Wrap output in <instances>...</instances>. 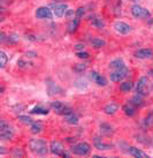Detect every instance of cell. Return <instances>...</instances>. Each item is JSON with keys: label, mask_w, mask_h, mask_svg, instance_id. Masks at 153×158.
Returning a JSON list of instances; mask_svg holds the SVG:
<instances>
[{"label": "cell", "mask_w": 153, "mask_h": 158, "mask_svg": "<svg viewBox=\"0 0 153 158\" xmlns=\"http://www.w3.org/2000/svg\"><path fill=\"white\" fill-rule=\"evenodd\" d=\"M99 128H100V133L101 134H104V135H113L114 134V129L113 127L111 126V125H108V123H101L100 126H99Z\"/></svg>", "instance_id": "obj_24"}, {"label": "cell", "mask_w": 153, "mask_h": 158, "mask_svg": "<svg viewBox=\"0 0 153 158\" xmlns=\"http://www.w3.org/2000/svg\"><path fill=\"white\" fill-rule=\"evenodd\" d=\"M70 152L77 156H87L91 151V145L87 142H79L70 147Z\"/></svg>", "instance_id": "obj_3"}, {"label": "cell", "mask_w": 153, "mask_h": 158, "mask_svg": "<svg viewBox=\"0 0 153 158\" xmlns=\"http://www.w3.org/2000/svg\"><path fill=\"white\" fill-rule=\"evenodd\" d=\"M114 29L121 35H128L129 32H131V27L128 23L122 22V21H116L114 23Z\"/></svg>", "instance_id": "obj_12"}, {"label": "cell", "mask_w": 153, "mask_h": 158, "mask_svg": "<svg viewBox=\"0 0 153 158\" xmlns=\"http://www.w3.org/2000/svg\"><path fill=\"white\" fill-rule=\"evenodd\" d=\"M84 12H85V10H84L83 7H79V8L76 10V15H75V16H76V18H79V19H82Z\"/></svg>", "instance_id": "obj_34"}, {"label": "cell", "mask_w": 153, "mask_h": 158, "mask_svg": "<svg viewBox=\"0 0 153 158\" xmlns=\"http://www.w3.org/2000/svg\"><path fill=\"white\" fill-rule=\"evenodd\" d=\"M135 57L142 60L146 59H152L153 58V51L151 48H139L135 52Z\"/></svg>", "instance_id": "obj_14"}, {"label": "cell", "mask_w": 153, "mask_h": 158, "mask_svg": "<svg viewBox=\"0 0 153 158\" xmlns=\"http://www.w3.org/2000/svg\"><path fill=\"white\" fill-rule=\"evenodd\" d=\"M132 88H134V83H132L131 81H124V82H122L121 85H120V89H121L123 92L131 91V89Z\"/></svg>", "instance_id": "obj_28"}, {"label": "cell", "mask_w": 153, "mask_h": 158, "mask_svg": "<svg viewBox=\"0 0 153 158\" xmlns=\"http://www.w3.org/2000/svg\"><path fill=\"white\" fill-rule=\"evenodd\" d=\"M152 89H153V88H152Z\"/></svg>", "instance_id": "obj_38"}, {"label": "cell", "mask_w": 153, "mask_h": 158, "mask_svg": "<svg viewBox=\"0 0 153 158\" xmlns=\"http://www.w3.org/2000/svg\"><path fill=\"white\" fill-rule=\"evenodd\" d=\"M131 14L135 16L136 19H149L151 16L150 10H147L146 8H144L143 6L136 4L131 7Z\"/></svg>", "instance_id": "obj_8"}, {"label": "cell", "mask_w": 153, "mask_h": 158, "mask_svg": "<svg viewBox=\"0 0 153 158\" xmlns=\"http://www.w3.org/2000/svg\"><path fill=\"white\" fill-rule=\"evenodd\" d=\"M89 21H90V23H91L95 28H97V29H104V28H105V21L103 20V18L92 15V16H90Z\"/></svg>", "instance_id": "obj_16"}, {"label": "cell", "mask_w": 153, "mask_h": 158, "mask_svg": "<svg viewBox=\"0 0 153 158\" xmlns=\"http://www.w3.org/2000/svg\"><path fill=\"white\" fill-rule=\"evenodd\" d=\"M15 135L14 127L6 120H0V139L2 141H9L12 140Z\"/></svg>", "instance_id": "obj_2"}, {"label": "cell", "mask_w": 153, "mask_h": 158, "mask_svg": "<svg viewBox=\"0 0 153 158\" xmlns=\"http://www.w3.org/2000/svg\"><path fill=\"white\" fill-rule=\"evenodd\" d=\"M90 44L95 48H100L106 46V42L101 38H98V37H92V38H90Z\"/></svg>", "instance_id": "obj_23"}, {"label": "cell", "mask_w": 153, "mask_h": 158, "mask_svg": "<svg viewBox=\"0 0 153 158\" xmlns=\"http://www.w3.org/2000/svg\"><path fill=\"white\" fill-rule=\"evenodd\" d=\"M93 143H95V148L97 150H99V151H106V150H111L113 149V144H109V143H105L101 137H98L96 136L95 139H93Z\"/></svg>", "instance_id": "obj_13"}, {"label": "cell", "mask_w": 153, "mask_h": 158, "mask_svg": "<svg viewBox=\"0 0 153 158\" xmlns=\"http://www.w3.org/2000/svg\"><path fill=\"white\" fill-rule=\"evenodd\" d=\"M50 107H51V110L54 111L57 114H60V115H66V114L73 112V110L70 109L69 106L60 101L51 102V103H50Z\"/></svg>", "instance_id": "obj_6"}, {"label": "cell", "mask_w": 153, "mask_h": 158, "mask_svg": "<svg viewBox=\"0 0 153 158\" xmlns=\"http://www.w3.org/2000/svg\"><path fill=\"white\" fill-rule=\"evenodd\" d=\"M136 109H137V107L132 105L130 102H129L128 104H124V105L122 106L123 112H124L126 115H128V117H134L136 114Z\"/></svg>", "instance_id": "obj_21"}, {"label": "cell", "mask_w": 153, "mask_h": 158, "mask_svg": "<svg viewBox=\"0 0 153 158\" xmlns=\"http://www.w3.org/2000/svg\"><path fill=\"white\" fill-rule=\"evenodd\" d=\"M31 114H39V115H46V114L50 113V110L47 107H45L43 105H37L35 107H32L30 110Z\"/></svg>", "instance_id": "obj_19"}, {"label": "cell", "mask_w": 153, "mask_h": 158, "mask_svg": "<svg viewBox=\"0 0 153 158\" xmlns=\"http://www.w3.org/2000/svg\"><path fill=\"white\" fill-rule=\"evenodd\" d=\"M43 123H39V121H34V123L30 125V132L32 134H39L42 131H43Z\"/></svg>", "instance_id": "obj_26"}, {"label": "cell", "mask_w": 153, "mask_h": 158, "mask_svg": "<svg viewBox=\"0 0 153 158\" xmlns=\"http://www.w3.org/2000/svg\"><path fill=\"white\" fill-rule=\"evenodd\" d=\"M126 66V62L123 61V59L121 58H118V59H114L112 61L109 62V68L112 69H121V68H124Z\"/></svg>", "instance_id": "obj_18"}, {"label": "cell", "mask_w": 153, "mask_h": 158, "mask_svg": "<svg viewBox=\"0 0 153 158\" xmlns=\"http://www.w3.org/2000/svg\"><path fill=\"white\" fill-rule=\"evenodd\" d=\"M79 22H81V19L76 18V16L73 20H70L69 23H68V31H69L70 34H74L75 31L79 29Z\"/></svg>", "instance_id": "obj_22"}, {"label": "cell", "mask_w": 153, "mask_h": 158, "mask_svg": "<svg viewBox=\"0 0 153 158\" xmlns=\"http://www.w3.org/2000/svg\"><path fill=\"white\" fill-rule=\"evenodd\" d=\"M142 126H143V128H150L153 126V111L151 112V113L146 117V118L143 120V123H142Z\"/></svg>", "instance_id": "obj_27"}, {"label": "cell", "mask_w": 153, "mask_h": 158, "mask_svg": "<svg viewBox=\"0 0 153 158\" xmlns=\"http://www.w3.org/2000/svg\"><path fill=\"white\" fill-rule=\"evenodd\" d=\"M128 154L131 155L132 157H137V158H147L149 157V155L146 154V152H144L143 150L138 149V148H136V147H129Z\"/></svg>", "instance_id": "obj_15"}, {"label": "cell", "mask_w": 153, "mask_h": 158, "mask_svg": "<svg viewBox=\"0 0 153 158\" xmlns=\"http://www.w3.org/2000/svg\"><path fill=\"white\" fill-rule=\"evenodd\" d=\"M75 48H77V50H84V45L83 44H77Z\"/></svg>", "instance_id": "obj_35"}, {"label": "cell", "mask_w": 153, "mask_h": 158, "mask_svg": "<svg viewBox=\"0 0 153 158\" xmlns=\"http://www.w3.org/2000/svg\"><path fill=\"white\" fill-rule=\"evenodd\" d=\"M76 56H77L79 59H87V58H89V53L82 50V51H79V52L76 53Z\"/></svg>", "instance_id": "obj_33"}, {"label": "cell", "mask_w": 153, "mask_h": 158, "mask_svg": "<svg viewBox=\"0 0 153 158\" xmlns=\"http://www.w3.org/2000/svg\"><path fill=\"white\" fill-rule=\"evenodd\" d=\"M36 18L39 19V20H51L53 18V12L48 7H39V8L36 9Z\"/></svg>", "instance_id": "obj_9"}, {"label": "cell", "mask_w": 153, "mask_h": 158, "mask_svg": "<svg viewBox=\"0 0 153 158\" xmlns=\"http://www.w3.org/2000/svg\"><path fill=\"white\" fill-rule=\"evenodd\" d=\"M12 155H13L14 157H23V156H24V152H23L20 148H15V149L12 151Z\"/></svg>", "instance_id": "obj_32"}, {"label": "cell", "mask_w": 153, "mask_h": 158, "mask_svg": "<svg viewBox=\"0 0 153 158\" xmlns=\"http://www.w3.org/2000/svg\"><path fill=\"white\" fill-rule=\"evenodd\" d=\"M18 120H20L22 123L26 125V126H30L31 123L35 121L34 119L30 118V117H28V115H18Z\"/></svg>", "instance_id": "obj_29"}, {"label": "cell", "mask_w": 153, "mask_h": 158, "mask_svg": "<svg viewBox=\"0 0 153 158\" xmlns=\"http://www.w3.org/2000/svg\"><path fill=\"white\" fill-rule=\"evenodd\" d=\"M128 75H129V68L124 67V68H121V69H114L113 72H111L109 77H111L112 82L118 83V82H122Z\"/></svg>", "instance_id": "obj_7"}, {"label": "cell", "mask_w": 153, "mask_h": 158, "mask_svg": "<svg viewBox=\"0 0 153 158\" xmlns=\"http://www.w3.org/2000/svg\"><path fill=\"white\" fill-rule=\"evenodd\" d=\"M136 92L140 96H147L150 92V80L147 76H142L136 85Z\"/></svg>", "instance_id": "obj_5"}, {"label": "cell", "mask_w": 153, "mask_h": 158, "mask_svg": "<svg viewBox=\"0 0 153 158\" xmlns=\"http://www.w3.org/2000/svg\"><path fill=\"white\" fill-rule=\"evenodd\" d=\"M29 149L35 156H46L48 154V147L47 142L43 139H31L29 141Z\"/></svg>", "instance_id": "obj_1"}, {"label": "cell", "mask_w": 153, "mask_h": 158, "mask_svg": "<svg viewBox=\"0 0 153 158\" xmlns=\"http://www.w3.org/2000/svg\"><path fill=\"white\" fill-rule=\"evenodd\" d=\"M0 68H5V66L7 65V61H8V57L7 54L4 52V51H0Z\"/></svg>", "instance_id": "obj_30"}, {"label": "cell", "mask_w": 153, "mask_h": 158, "mask_svg": "<svg viewBox=\"0 0 153 158\" xmlns=\"http://www.w3.org/2000/svg\"><path fill=\"white\" fill-rule=\"evenodd\" d=\"M90 79L97 85H99V87H105V85H107V80H106L105 76H103V75L99 74L96 70H92L91 73H90Z\"/></svg>", "instance_id": "obj_11"}, {"label": "cell", "mask_w": 153, "mask_h": 158, "mask_svg": "<svg viewBox=\"0 0 153 158\" xmlns=\"http://www.w3.org/2000/svg\"><path fill=\"white\" fill-rule=\"evenodd\" d=\"M118 111H119V105L116 103H113V102L108 103V104L105 105V107H104V112H105L107 115H113V114H115Z\"/></svg>", "instance_id": "obj_17"}, {"label": "cell", "mask_w": 153, "mask_h": 158, "mask_svg": "<svg viewBox=\"0 0 153 158\" xmlns=\"http://www.w3.org/2000/svg\"><path fill=\"white\" fill-rule=\"evenodd\" d=\"M52 8H53V14L57 16V18H62L65 16L67 10H68V5L67 4H52Z\"/></svg>", "instance_id": "obj_10"}, {"label": "cell", "mask_w": 153, "mask_h": 158, "mask_svg": "<svg viewBox=\"0 0 153 158\" xmlns=\"http://www.w3.org/2000/svg\"><path fill=\"white\" fill-rule=\"evenodd\" d=\"M63 118H65V121L67 123H69V125H73V126H76L77 123H79V117L74 113V112H70V113L66 114L63 115Z\"/></svg>", "instance_id": "obj_20"}, {"label": "cell", "mask_w": 153, "mask_h": 158, "mask_svg": "<svg viewBox=\"0 0 153 158\" xmlns=\"http://www.w3.org/2000/svg\"><path fill=\"white\" fill-rule=\"evenodd\" d=\"M85 69H87V65L85 64H77L75 66V72H77V73H83Z\"/></svg>", "instance_id": "obj_31"}, {"label": "cell", "mask_w": 153, "mask_h": 158, "mask_svg": "<svg viewBox=\"0 0 153 158\" xmlns=\"http://www.w3.org/2000/svg\"><path fill=\"white\" fill-rule=\"evenodd\" d=\"M129 102H130L134 106H136V107H142V106L144 105V99H143V96H140V95H138V94H137L136 96L132 97Z\"/></svg>", "instance_id": "obj_25"}, {"label": "cell", "mask_w": 153, "mask_h": 158, "mask_svg": "<svg viewBox=\"0 0 153 158\" xmlns=\"http://www.w3.org/2000/svg\"><path fill=\"white\" fill-rule=\"evenodd\" d=\"M50 151L51 154L55 155V156H60V157H70L71 155L65 149V147L61 142L59 141H52L50 144Z\"/></svg>", "instance_id": "obj_4"}, {"label": "cell", "mask_w": 153, "mask_h": 158, "mask_svg": "<svg viewBox=\"0 0 153 158\" xmlns=\"http://www.w3.org/2000/svg\"><path fill=\"white\" fill-rule=\"evenodd\" d=\"M151 73H152V74H153V70H151Z\"/></svg>", "instance_id": "obj_37"}, {"label": "cell", "mask_w": 153, "mask_h": 158, "mask_svg": "<svg viewBox=\"0 0 153 158\" xmlns=\"http://www.w3.org/2000/svg\"><path fill=\"white\" fill-rule=\"evenodd\" d=\"M131 1H134V2H136V1H138V0H131Z\"/></svg>", "instance_id": "obj_36"}]
</instances>
